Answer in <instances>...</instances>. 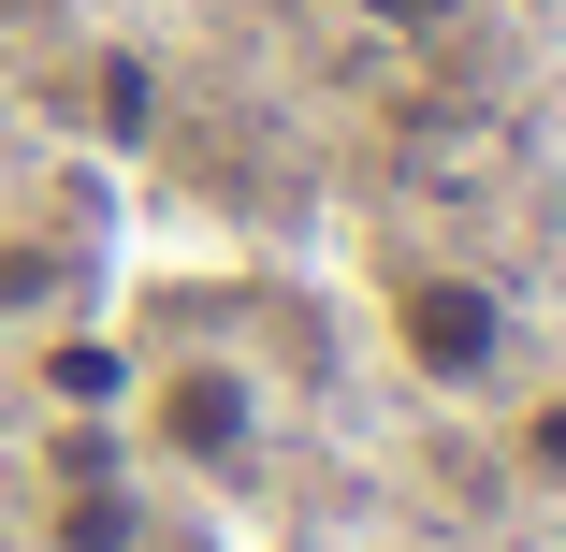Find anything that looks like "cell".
<instances>
[{"instance_id":"cell-1","label":"cell","mask_w":566,"mask_h":552,"mask_svg":"<svg viewBox=\"0 0 566 552\" xmlns=\"http://www.w3.org/2000/svg\"><path fill=\"white\" fill-rule=\"evenodd\" d=\"M392 335H407V364H421V378H494L509 305H494L480 277H407V291H392Z\"/></svg>"},{"instance_id":"cell-2","label":"cell","mask_w":566,"mask_h":552,"mask_svg":"<svg viewBox=\"0 0 566 552\" xmlns=\"http://www.w3.org/2000/svg\"><path fill=\"white\" fill-rule=\"evenodd\" d=\"M160 436L203 451V466L248 451V378H233V364H175V378H160Z\"/></svg>"},{"instance_id":"cell-3","label":"cell","mask_w":566,"mask_h":552,"mask_svg":"<svg viewBox=\"0 0 566 552\" xmlns=\"http://www.w3.org/2000/svg\"><path fill=\"white\" fill-rule=\"evenodd\" d=\"M523 466H537V480H566V407H537V421H523Z\"/></svg>"},{"instance_id":"cell-4","label":"cell","mask_w":566,"mask_h":552,"mask_svg":"<svg viewBox=\"0 0 566 552\" xmlns=\"http://www.w3.org/2000/svg\"><path fill=\"white\" fill-rule=\"evenodd\" d=\"M378 30H436V15H465V0H364Z\"/></svg>"}]
</instances>
